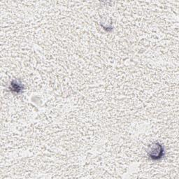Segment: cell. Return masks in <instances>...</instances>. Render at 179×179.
Returning <instances> with one entry per match:
<instances>
[{
	"instance_id": "cell-1",
	"label": "cell",
	"mask_w": 179,
	"mask_h": 179,
	"mask_svg": "<svg viewBox=\"0 0 179 179\" xmlns=\"http://www.w3.org/2000/svg\"><path fill=\"white\" fill-rule=\"evenodd\" d=\"M162 153H163V149L160 145L156 144L155 147L153 148L150 151V158L153 159H158L161 158L162 156Z\"/></svg>"
},
{
	"instance_id": "cell-2",
	"label": "cell",
	"mask_w": 179,
	"mask_h": 179,
	"mask_svg": "<svg viewBox=\"0 0 179 179\" xmlns=\"http://www.w3.org/2000/svg\"><path fill=\"white\" fill-rule=\"evenodd\" d=\"M11 90L19 92L22 90V86L18 84L16 81H13V82L11 84Z\"/></svg>"
}]
</instances>
